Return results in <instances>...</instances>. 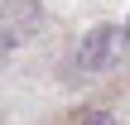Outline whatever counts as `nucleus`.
<instances>
[{"label": "nucleus", "mask_w": 130, "mask_h": 125, "mask_svg": "<svg viewBox=\"0 0 130 125\" xmlns=\"http://www.w3.org/2000/svg\"><path fill=\"white\" fill-rule=\"evenodd\" d=\"M43 34V5L39 0H5L0 5V48L14 53Z\"/></svg>", "instance_id": "1"}, {"label": "nucleus", "mask_w": 130, "mask_h": 125, "mask_svg": "<svg viewBox=\"0 0 130 125\" xmlns=\"http://www.w3.org/2000/svg\"><path fill=\"white\" fill-rule=\"evenodd\" d=\"M121 58H130V14H125V39H121Z\"/></svg>", "instance_id": "4"}, {"label": "nucleus", "mask_w": 130, "mask_h": 125, "mask_svg": "<svg viewBox=\"0 0 130 125\" xmlns=\"http://www.w3.org/2000/svg\"><path fill=\"white\" fill-rule=\"evenodd\" d=\"M0 63H5V48H0Z\"/></svg>", "instance_id": "5"}, {"label": "nucleus", "mask_w": 130, "mask_h": 125, "mask_svg": "<svg viewBox=\"0 0 130 125\" xmlns=\"http://www.w3.org/2000/svg\"><path fill=\"white\" fill-rule=\"evenodd\" d=\"M68 125H116V111H101V106H92V111H77Z\"/></svg>", "instance_id": "3"}, {"label": "nucleus", "mask_w": 130, "mask_h": 125, "mask_svg": "<svg viewBox=\"0 0 130 125\" xmlns=\"http://www.w3.org/2000/svg\"><path fill=\"white\" fill-rule=\"evenodd\" d=\"M116 58H121L116 53V24H92L77 43V72H101Z\"/></svg>", "instance_id": "2"}]
</instances>
